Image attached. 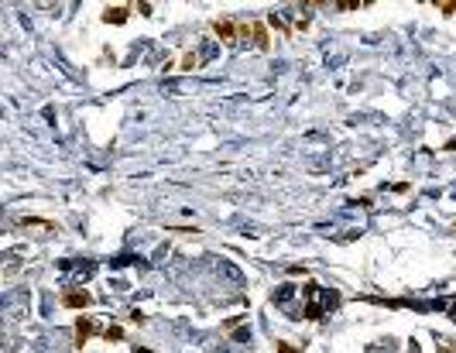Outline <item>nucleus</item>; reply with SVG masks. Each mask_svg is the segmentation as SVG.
I'll list each match as a JSON object with an SVG mask.
<instances>
[{"mask_svg": "<svg viewBox=\"0 0 456 353\" xmlns=\"http://www.w3.org/2000/svg\"><path fill=\"white\" fill-rule=\"evenodd\" d=\"M69 309H86L89 305V292H65V298H62Z\"/></svg>", "mask_w": 456, "mask_h": 353, "instance_id": "1", "label": "nucleus"}, {"mask_svg": "<svg viewBox=\"0 0 456 353\" xmlns=\"http://www.w3.org/2000/svg\"><path fill=\"white\" fill-rule=\"evenodd\" d=\"M237 31H240V24H237V21H216V35H220L223 41H233V35H237Z\"/></svg>", "mask_w": 456, "mask_h": 353, "instance_id": "2", "label": "nucleus"}, {"mask_svg": "<svg viewBox=\"0 0 456 353\" xmlns=\"http://www.w3.org/2000/svg\"><path fill=\"white\" fill-rule=\"evenodd\" d=\"M220 271H223V275H227L230 281H237V285H244V275H240V271H237L233 264H227V261H220Z\"/></svg>", "mask_w": 456, "mask_h": 353, "instance_id": "3", "label": "nucleus"}, {"mask_svg": "<svg viewBox=\"0 0 456 353\" xmlns=\"http://www.w3.org/2000/svg\"><path fill=\"white\" fill-rule=\"evenodd\" d=\"M292 295H295V285H282V288L275 292V302L285 305V302H292Z\"/></svg>", "mask_w": 456, "mask_h": 353, "instance_id": "4", "label": "nucleus"}, {"mask_svg": "<svg viewBox=\"0 0 456 353\" xmlns=\"http://www.w3.org/2000/svg\"><path fill=\"white\" fill-rule=\"evenodd\" d=\"M89 333H93V322H89V319H79V322H76V336H79V343H82V339H86Z\"/></svg>", "mask_w": 456, "mask_h": 353, "instance_id": "5", "label": "nucleus"}, {"mask_svg": "<svg viewBox=\"0 0 456 353\" xmlns=\"http://www.w3.org/2000/svg\"><path fill=\"white\" fill-rule=\"evenodd\" d=\"M254 45H257V48H267V31L261 24H254Z\"/></svg>", "mask_w": 456, "mask_h": 353, "instance_id": "6", "label": "nucleus"}, {"mask_svg": "<svg viewBox=\"0 0 456 353\" xmlns=\"http://www.w3.org/2000/svg\"><path fill=\"white\" fill-rule=\"evenodd\" d=\"M127 18V14H124V7H114V11H107V14H103V21H124Z\"/></svg>", "mask_w": 456, "mask_h": 353, "instance_id": "7", "label": "nucleus"}, {"mask_svg": "<svg viewBox=\"0 0 456 353\" xmlns=\"http://www.w3.org/2000/svg\"><path fill=\"white\" fill-rule=\"evenodd\" d=\"M247 339H250V326H244V329L233 333V343H247Z\"/></svg>", "mask_w": 456, "mask_h": 353, "instance_id": "8", "label": "nucleus"}, {"mask_svg": "<svg viewBox=\"0 0 456 353\" xmlns=\"http://www.w3.org/2000/svg\"><path fill=\"white\" fill-rule=\"evenodd\" d=\"M199 65V55H186V62H182V69H196Z\"/></svg>", "mask_w": 456, "mask_h": 353, "instance_id": "9", "label": "nucleus"}, {"mask_svg": "<svg viewBox=\"0 0 456 353\" xmlns=\"http://www.w3.org/2000/svg\"><path fill=\"white\" fill-rule=\"evenodd\" d=\"M439 11H442V14H453V11H456V4H439Z\"/></svg>", "mask_w": 456, "mask_h": 353, "instance_id": "10", "label": "nucleus"}, {"mask_svg": "<svg viewBox=\"0 0 456 353\" xmlns=\"http://www.w3.org/2000/svg\"><path fill=\"white\" fill-rule=\"evenodd\" d=\"M449 315H453V322H456V305H453V312H449Z\"/></svg>", "mask_w": 456, "mask_h": 353, "instance_id": "11", "label": "nucleus"}]
</instances>
